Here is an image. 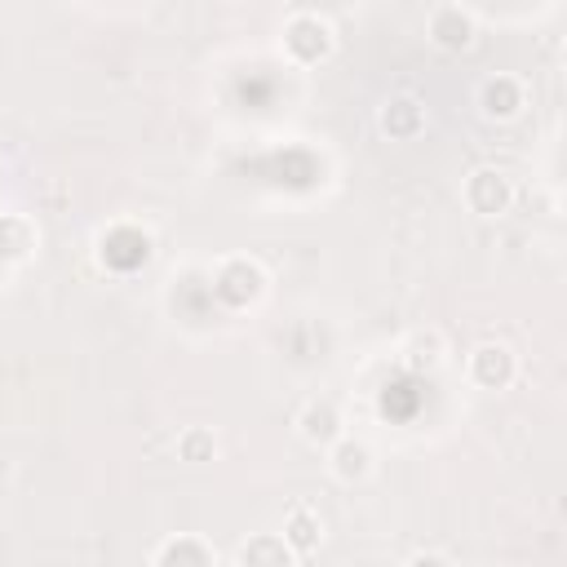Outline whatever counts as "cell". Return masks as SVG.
Instances as JSON below:
<instances>
[{"instance_id": "6da1fadb", "label": "cell", "mask_w": 567, "mask_h": 567, "mask_svg": "<svg viewBox=\"0 0 567 567\" xmlns=\"http://www.w3.org/2000/svg\"><path fill=\"white\" fill-rule=\"evenodd\" d=\"M266 270L257 257H221L217 270H213V297L226 306V310H248L266 297Z\"/></svg>"}, {"instance_id": "7a4b0ae2", "label": "cell", "mask_w": 567, "mask_h": 567, "mask_svg": "<svg viewBox=\"0 0 567 567\" xmlns=\"http://www.w3.org/2000/svg\"><path fill=\"white\" fill-rule=\"evenodd\" d=\"M332 49H337V35H332V22H328V18H319V13H310V9L288 13V22H284V53H288L292 62L315 66V62L332 58Z\"/></svg>"}, {"instance_id": "3957f363", "label": "cell", "mask_w": 567, "mask_h": 567, "mask_svg": "<svg viewBox=\"0 0 567 567\" xmlns=\"http://www.w3.org/2000/svg\"><path fill=\"white\" fill-rule=\"evenodd\" d=\"M478 35V18L465 4H434L425 13V40L443 53H465Z\"/></svg>"}, {"instance_id": "277c9868", "label": "cell", "mask_w": 567, "mask_h": 567, "mask_svg": "<svg viewBox=\"0 0 567 567\" xmlns=\"http://www.w3.org/2000/svg\"><path fill=\"white\" fill-rule=\"evenodd\" d=\"M461 199L474 217H505L514 204V182L501 168H474L461 186Z\"/></svg>"}, {"instance_id": "5b68a950", "label": "cell", "mask_w": 567, "mask_h": 567, "mask_svg": "<svg viewBox=\"0 0 567 567\" xmlns=\"http://www.w3.org/2000/svg\"><path fill=\"white\" fill-rule=\"evenodd\" d=\"M474 106H478L483 120H496V124L518 120L523 106H527V84H523L518 75H509V71H496V75H487V80L478 84Z\"/></svg>"}, {"instance_id": "8992f818", "label": "cell", "mask_w": 567, "mask_h": 567, "mask_svg": "<svg viewBox=\"0 0 567 567\" xmlns=\"http://www.w3.org/2000/svg\"><path fill=\"white\" fill-rule=\"evenodd\" d=\"M518 377V354L505 341H483L470 350V381L478 390H509Z\"/></svg>"}, {"instance_id": "52a82bcc", "label": "cell", "mask_w": 567, "mask_h": 567, "mask_svg": "<svg viewBox=\"0 0 567 567\" xmlns=\"http://www.w3.org/2000/svg\"><path fill=\"white\" fill-rule=\"evenodd\" d=\"M377 128L390 137V142H412L425 133V102L412 97V93H394L385 97V106L377 111Z\"/></svg>"}, {"instance_id": "ba28073f", "label": "cell", "mask_w": 567, "mask_h": 567, "mask_svg": "<svg viewBox=\"0 0 567 567\" xmlns=\"http://www.w3.org/2000/svg\"><path fill=\"white\" fill-rule=\"evenodd\" d=\"M297 434L310 443V447H332L341 434H346V416L332 399H306V408L297 412Z\"/></svg>"}, {"instance_id": "9c48e42d", "label": "cell", "mask_w": 567, "mask_h": 567, "mask_svg": "<svg viewBox=\"0 0 567 567\" xmlns=\"http://www.w3.org/2000/svg\"><path fill=\"white\" fill-rule=\"evenodd\" d=\"M372 447L363 443V439H350V434H341L332 447H328V470H332V478L337 483H363L368 474H372Z\"/></svg>"}, {"instance_id": "30bf717a", "label": "cell", "mask_w": 567, "mask_h": 567, "mask_svg": "<svg viewBox=\"0 0 567 567\" xmlns=\"http://www.w3.org/2000/svg\"><path fill=\"white\" fill-rule=\"evenodd\" d=\"M35 248H40V230H35V221L22 217V213H0V261L22 266V261L35 257Z\"/></svg>"}, {"instance_id": "8fae6325", "label": "cell", "mask_w": 567, "mask_h": 567, "mask_svg": "<svg viewBox=\"0 0 567 567\" xmlns=\"http://www.w3.org/2000/svg\"><path fill=\"white\" fill-rule=\"evenodd\" d=\"M284 545L297 554V558H306V554H315L319 545H323V518H319V509H310V505H292L288 509V518H284Z\"/></svg>"}, {"instance_id": "7c38bea8", "label": "cell", "mask_w": 567, "mask_h": 567, "mask_svg": "<svg viewBox=\"0 0 567 567\" xmlns=\"http://www.w3.org/2000/svg\"><path fill=\"white\" fill-rule=\"evenodd\" d=\"M239 567H297V554L284 545L279 532H257L235 549Z\"/></svg>"}, {"instance_id": "4fadbf2b", "label": "cell", "mask_w": 567, "mask_h": 567, "mask_svg": "<svg viewBox=\"0 0 567 567\" xmlns=\"http://www.w3.org/2000/svg\"><path fill=\"white\" fill-rule=\"evenodd\" d=\"M443 354H447V341H443L439 328H416V332H408V341L399 346V359H403L408 372H434V368L443 363Z\"/></svg>"}, {"instance_id": "5bb4252c", "label": "cell", "mask_w": 567, "mask_h": 567, "mask_svg": "<svg viewBox=\"0 0 567 567\" xmlns=\"http://www.w3.org/2000/svg\"><path fill=\"white\" fill-rule=\"evenodd\" d=\"M151 567H217V549L199 536H173L159 545Z\"/></svg>"}, {"instance_id": "9a60e30c", "label": "cell", "mask_w": 567, "mask_h": 567, "mask_svg": "<svg viewBox=\"0 0 567 567\" xmlns=\"http://www.w3.org/2000/svg\"><path fill=\"white\" fill-rule=\"evenodd\" d=\"M177 456H182V461H190V465L213 461V456H217V439H213V430H204V425L182 430V434H177Z\"/></svg>"}, {"instance_id": "2e32d148", "label": "cell", "mask_w": 567, "mask_h": 567, "mask_svg": "<svg viewBox=\"0 0 567 567\" xmlns=\"http://www.w3.org/2000/svg\"><path fill=\"white\" fill-rule=\"evenodd\" d=\"M403 567H452V558H443V554H430V549H425V554H412Z\"/></svg>"}]
</instances>
